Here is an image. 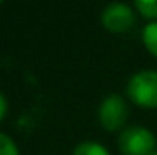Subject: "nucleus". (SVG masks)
Segmentation results:
<instances>
[{"mask_svg":"<svg viewBox=\"0 0 157 155\" xmlns=\"http://www.w3.org/2000/svg\"><path fill=\"white\" fill-rule=\"evenodd\" d=\"M130 99L143 108H157V71L144 70L135 73L128 82Z\"/></svg>","mask_w":157,"mask_h":155,"instance_id":"obj_1","label":"nucleus"},{"mask_svg":"<svg viewBox=\"0 0 157 155\" xmlns=\"http://www.w3.org/2000/svg\"><path fill=\"white\" fill-rule=\"evenodd\" d=\"M155 139L150 130L133 126L119 135V150L124 155H150L154 153Z\"/></svg>","mask_w":157,"mask_h":155,"instance_id":"obj_2","label":"nucleus"},{"mask_svg":"<svg viewBox=\"0 0 157 155\" xmlns=\"http://www.w3.org/2000/svg\"><path fill=\"white\" fill-rule=\"evenodd\" d=\"M128 117V106L119 95H108L99 108V120L108 131H117Z\"/></svg>","mask_w":157,"mask_h":155,"instance_id":"obj_3","label":"nucleus"},{"mask_svg":"<svg viewBox=\"0 0 157 155\" xmlns=\"http://www.w3.org/2000/svg\"><path fill=\"white\" fill-rule=\"evenodd\" d=\"M101 18H102V26L108 31L124 33L133 24V11L126 4H110L108 7H104Z\"/></svg>","mask_w":157,"mask_h":155,"instance_id":"obj_4","label":"nucleus"},{"mask_svg":"<svg viewBox=\"0 0 157 155\" xmlns=\"http://www.w3.org/2000/svg\"><path fill=\"white\" fill-rule=\"evenodd\" d=\"M143 42H144L146 49L154 57H157V22H152V24H148L144 28V31H143Z\"/></svg>","mask_w":157,"mask_h":155,"instance_id":"obj_5","label":"nucleus"},{"mask_svg":"<svg viewBox=\"0 0 157 155\" xmlns=\"http://www.w3.org/2000/svg\"><path fill=\"white\" fill-rule=\"evenodd\" d=\"M73 155H110V153L102 144L88 141V142H80L73 150Z\"/></svg>","mask_w":157,"mask_h":155,"instance_id":"obj_6","label":"nucleus"},{"mask_svg":"<svg viewBox=\"0 0 157 155\" xmlns=\"http://www.w3.org/2000/svg\"><path fill=\"white\" fill-rule=\"evenodd\" d=\"M137 11L146 18H157V0H137Z\"/></svg>","mask_w":157,"mask_h":155,"instance_id":"obj_7","label":"nucleus"},{"mask_svg":"<svg viewBox=\"0 0 157 155\" xmlns=\"http://www.w3.org/2000/svg\"><path fill=\"white\" fill-rule=\"evenodd\" d=\"M0 155H18L15 142L4 133H0Z\"/></svg>","mask_w":157,"mask_h":155,"instance_id":"obj_8","label":"nucleus"},{"mask_svg":"<svg viewBox=\"0 0 157 155\" xmlns=\"http://www.w3.org/2000/svg\"><path fill=\"white\" fill-rule=\"evenodd\" d=\"M6 112H7V100H6L4 93L0 91V122H2V119L6 115Z\"/></svg>","mask_w":157,"mask_h":155,"instance_id":"obj_9","label":"nucleus"},{"mask_svg":"<svg viewBox=\"0 0 157 155\" xmlns=\"http://www.w3.org/2000/svg\"><path fill=\"white\" fill-rule=\"evenodd\" d=\"M150 155H157V153H150Z\"/></svg>","mask_w":157,"mask_h":155,"instance_id":"obj_10","label":"nucleus"},{"mask_svg":"<svg viewBox=\"0 0 157 155\" xmlns=\"http://www.w3.org/2000/svg\"><path fill=\"white\" fill-rule=\"evenodd\" d=\"M0 4H2V2H0Z\"/></svg>","mask_w":157,"mask_h":155,"instance_id":"obj_11","label":"nucleus"}]
</instances>
